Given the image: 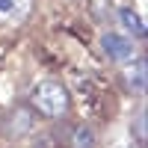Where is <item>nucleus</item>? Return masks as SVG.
I'll use <instances>...</instances> for the list:
<instances>
[{"label": "nucleus", "instance_id": "20e7f679", "mask_svg": "<svg viewBox=\"0 0 148 148\" xmlns=\"http://www.w3.org/2000/svg\"><path fill=\"white\" fill-rule=\"evenodd\" d=\"M125 83L133 92H145V86H148V65L142 62V59H136V62L125 71Z\"/></svg>", "mask_w": 148, "mask_h": 148}, {"label": "nucleus", "instance_id": "7ed1b4c3", "mask_svg": "<svg viewBox=\"0 0 148 148\" xmlns=\"http://www.w3.org/2000/svg\"><path fill=\"white\" fill-rule=\"evenodd\" d=\"M33 0H0V21H12L18 24L30 15Z\"/></svg>", "mask_w": 148, "mask_h": 148}, {"label": "nucleus", "instance_id": "39448f33", "mask_svg": "<svg viewBox=\"0 0 148 148\" xmlns=\"http://www.w3.org/2000/svg\"><path fill=\"white\" fill-rule=\"evenodd\" d=\"M119 21H121V27L130 30L133 36H145V24H142V18H139L133 9H121V12H119Z\"/></svg>", "mask_w": 148, "mask_h": 148}, {"label": "nucleus", "instance_id": "f03ea898", "mask_svg": "<svg viewBox=\"0 0 148 148\" xmlns=\"http://www.w3.org/2000/svg\"><path fill=\"white\" fill-rule=\"evenodd\" d=\"M101 47L110 59H116V62H127L133 59V45L125 33H104L101 36Z\"/></svg>", "mask_w": 148, "mask_h": 148}, {"label": "nucleus", "instance_id": "f257e3e1", "mask_svg": "<svg viewBox=\"0 0 148 148\" xmlns=\"http://www.w3.org/2000/svg\"><path fill=\"white\" fill-rule=\"evenodd\" d=\"M30 104H33L36 113H42L47 119H62L71 107V98H68V89L59 80H42L30 92Z\"/></svg>", "mask_w": 148, "mask_h": 148}, {"label": "nucleus", "instance_id": "0eeeda50", "mask_svg": "<svg viewBox=\"0 0 148 148\" xmlns=\"http://www.w3.org/2000/svg\"><path fill=\"white\" fill-rule=\"evenodd\" d=\"M133 136H136V142H145V113H139L133 121Z\"/></svg>", "mask_w": 148, "mask_h": 148}, {"label": "nucleus", "instance_id": "423d86ee", "mask_svg": "<svg viewBox=\"0 0 148 148\" xmlns=\"http://www.w3.org/2000/svg\"><path fill=\"white\" fill-rule=\"evenodd\" d=\"M71 148H95V133H92V127H77V130H71Z\"/></svg>", "mask_w": 148, "mask_h": 148}]
</instances>
